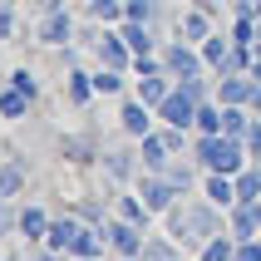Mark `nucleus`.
Wrapping results in <instances>:
<instances>
[{
	"label": "nucleus",
	"mask_w": 261,
	"mask_h": 261,
	"mask_svg": "<svg viewBox=\"0 0 261 261\" xmlns=\"http://www.w3.org/2000/svg\"><path fill=\"white\" fill-rule=\"evenodd\" d=\"M217 212H222L217 202H173L168 212H163V217H168V237H173V242H192V247H202L207 237L222 232Z\"/></svg>",
	"instance_id": "1"
},
{
	"label": "nucleus",
	"mask_w": 261,
	"mask_h": 261,
	"mask_svg": "<svg viewBox=\"0 0 261 261\" xmlns=\"http://www.w3.org/2000/svg\"><path fill=\"white\" fill-rule=\"evenodd\" d=\"M247 138H232V133H197L192 138V158L202 163L207 173H227V177H237L242 168H247Z\"/></svg>",
	"instance_id": "2"
},
{
	"label": "nucleus",
	"mask_w": 261,
	"mask_h": 261,
	"mask_svg": "<svg viewBox=\"0 0 261 261\" xmlns=\"http://www.w3.org/2000/svg\"><path fill=\"white\" fill-rule=\"evenodd\" d=\"M163 69L173 74V79H197V74H207V59H202L197 44L168 40V44H163Z\"/></svg>",
	"instance_id": "3"
},
{
	"label": "nucleus",
	"mask_w": 261,
	"mask_h": 261,
	"mask_svg": "<svg viewBox=\"0 0 261 261\" xmlns=\"http://www.w3.org/2000/svg\"><path fill=\"white\" fill-rule=\"evenodd\" d=\"M103 237H109V251H114L118 261H138L143 256V227H133L128 217H114V222H103Z\"/></svg>",
	"instance_id": "4"
},
{
	"label": "nucleus",
	"mask_w": 261,
	"mask_h": 261,
	"mask_svg": "<svg viewBox=\"0 0 261 261\" xmlns=\"http://www.w3.org/2000/svg\"><path fill=\"white\" fill-rule=\"evenodd\" d=\"M158 118L168 128H192V123H197V99H192L182 84H173V94L158 103Z\"/></svg>",
	"instance_id": "5"
},
{
	"label": "nucleus",
	"mask_w": 261,
	"mask_h": 261,
	"mask_svg": "<svg viewBox=\"0 0 261 261\" xmlns=\"http://www.w3.org/2000/svg\"><path fill=\"white\" fill-rule=\"evenodd\" d=\"M138 197H143L153 212H168V207L182 197V188H177L168 173H143V177H138Z\"/></svg>",
	"instance_id": "6"
},
{
	"label": "nucleus",
	"mask_w": 261,
	"mask_h": 261,
	"mask_svg": "<svg viewBox=\"0 0 261 261\" xmlns=\"http://www.w3.org/2000/svg\"><path fill=\"white\" fill-rule=\"evenodd\" d=\"M94 49H99V64H109V69H133V49L123 44L118 30H103L94 40Z\"/></svg>",
	"instance_id": "7"
},
{
	"label": "nucleus",
	"mask_w": 261,
	"mask_h": 261,
	"mask_svg": "<svg viewBox=\"0 0 261 261\" xmlns=\"http://www.w3.org/2000/svg\"><path fill=\"white\" fill-rule=\"evenodd\" d=\"M138 158H143V173H168L173 148H168L163 133H143V138H138Z\"/></svg>",
	"instance_id": "8"
},
{
	"label": "nucleus",
	"mask_w": 261,
	"mask_h": 261,
	"mask_svg": "<svg viewBox=\"0 0 261 261\" xmlns=\"http://www.w3.org/2000/svg\"><path fill=\"white\" fill-rule=\"evenodd\" d=\"M197 49H202V59H207L212 74H232V35H217V30H212Z\"/></svg>",
	"instance_id": "9"
},
{
	"label": "nucleus",
	"mask_w": 261,
	"mask_h": 261,
	"mask_svg": "<svg viewBox=\"0 0 261 261\" xmlns=\"http://www.w3.org/2000/svg\"><path fill=\"white\" fill-rule=\"evenodd\" d=\"M118 123H123V133H128V138H143V133H153L158 114H153L143 99H128V103H123V114H118Z\"/></svg>",
	"instance_id": "10"
},
{
	"label": "nucleus",
	"mask_w": 261,
	"mask_h": 261,
	"mask_svg": "<svg viewBox=\"0 0 261 261\" xmlns=\"http://www.w3.org/2000/svg\"><path fill=\"white\" fill-rule=\"evenodd\" d=\"M103 247H109V237H103V227H79V237H74V247H69V261H99Z\"/></svg>",
	"instance_id": "11"
},
{
	"label": "nucleus",
	"mask_w": 261,
	"mask_h": 261,
	"mask_svg": "<svg viewBox=\"0 0 261 261\" xmlns=\"http://www.w3.org/2000/svg\"><path fill=\"white\" fill-rule=\"evenodd\" d=\"M251 74H217V103H251Z\"/></svg>",
	"instance_id": "12"
},
{
	"label": "nucleus",
	"mask_w": 261,
	"mask_h": 261,
	"mask_svg": "<svg viewBox=\"0 0 261 261\" xmlns=\"http://www.w3.org/2000/svg\"><path fill=\"white\" fill-rule=\"evenodd\" d=\"M173 84H177V79H173L168 69H163V74H143V79H138V99H143L148 109L158 114V103L168 99V94H173Z\"/></svg>",
	"instance_id": "13"
},
{
	"label": "nucleus",
	"mask_w": 261,
	"mask_h": 261,
	"mask_svg": "<svg viewBox=\"0 0 261 261\" xmlns=\"http://www.w3.org/2000/svg\"><path fill=\"white\" fill-rule=\"evenodd\" d=\"M25 177H30V163L25 158H10L0 168V202H15L20 192H25Z\"/></svg>",
	"instance_id": "14"
},
{
	"label": "nucleus",
	"mask_w": 261,
	"mask_h": 261,
	"mask_svg": "<svg viewBox=\"0 0 261 261\" xmlns=\"http://www.w3.org/2000/svg\"><path fill=\"white\" fill-rule=\"evenodd\" d=\"M207 35H212V15L207 10H182V20H177V40H188V44H202Z\"/></svg>",
	"instance_id": "15"
},
{
	"label": "nucleus",
	"mask_w": 261,
	"mask_h": 261,
	"mask_svg": "<svg viewBox=\"0 0 261 261\" xmlns=\"http://www.w3.org/2000/svg\"><path fill=\"white\" fill-rule=\"evenodd\" d=\"M79 227H84L79 217H55V222H49V232H44V247L69 256V247H74V237H79Z\"/></svg>",
	"instance_id": "16"
},
{
	"label": "nucleus",
	"mask_w": 261,
	"mask_h": 261,
	"mask_svg": "<svg viewBox=\"0 0 261 261\" xmlns=\"http://www.w3.org/2000/svg\"><path fill=\"white\" fill-rule=\"evenodd\" d=\"M202 192H207V202H217L222 212H232V207H237V177H227V173H207Z\"/></svg>",
	"instance_id": "17"
},
{
	"label": "nucleus",
	"mask_w": 261,
	"mask_h": 261,
	"mask_svg": "<svg viewBox=\"0 0 261 261\" xmlns=\"http://www.w3.org/2000/svg\"><path fill=\"white\" fill-rule=\"evenodd\" d=\"M69 35H74L69 10H44V20H40V44H64Z\"/></svg>",
	"instance_id": "18"
},
{
	"label": "nucleus",
	"mask_w": 261,
	"mask_h": 261,
	"mask_svg": "<svg viewBox=\"0 0 261 261\" xmlns=\"http://www.w3.org/2000/svg\"><path fill=\"white\" fill-rule=\"evenodd\" d=\"M118 35H123V44L133 49V59H138V55H153V49H158V40L148 35V25H143V20H123V25H118Z\"/></svg>",
	"instance_id": "19"
},
{
	"label": "nucleus",
	"mask_w": 261,
	"mask_h": 261,
	"mask_svg": "<svg viewBox=\"0 0 261 261\" xmlns=\"http://www.w3.org/2000/svg\"><path fill=\"white\" fill-rule=\"evenodd\" d=\"M227 217H232V237H237V242H247V237H256V232H261L256 202H237L232 212H227Z\"/></svg>",
	"instance_id": "20"
},
{
	"label": "nucleus",
	"mask_w": 261,
	"mask_h": 261,
	"mask_svg": "<svg viewBox=\"0 0 261 261\" xmlns=\"http://www.w3.org/2000/svg\"><path fill=\"white\" fill-rule=\"evenodd\" d=\"M49 212H44V207H20V227H15V232L20 237H30V242H44V232H49Z\"/></svg>",
	"instance_id": "21"
},
{
	"label": "nucleus",
	"mask_w": 261,
	"mask_h": 261,
	"mask_svg": "<svg viewBox=\"0 0 261 261\" xmlns=\"http://www.w3.org/2000/svg\"><path fill=\"white\" fill-rule=\"evenodd\" d=\"M64 94H69V103H74V109H84V103L94 99V74L69 69V79H64Z\"/></svg>",
	"instance_id": "22"
},
{
	"label": "nucleus",
	"mask_w": 261,
	"mask_h": 261,
	"mask_svg": "<svg viewBox=\"0 0 261 261\" xmlns=\"http://www.w3.org/2000/svg\"><path fill=\"white\" fill-rule=\"evenodd\" d=\"M261 197V163H247L237 173V202H256Z\"/></svg>",
	"instance_id": "23"
},
{
	"label": "nucleus",
	"mask_w": 261,
	"mask_h": 261,
	"mask_svg": "<svg viewBox=\"0 0 261 261\" xmlns=\"http://www.w3.org/2000/svg\"><path fill=\"white\" fill-rule=\"evenodd\" d=\"M138 261H182L173 237H143V256Z\"/></svg>",
	"instance_id": "24"
},
{
	"label": "nucleus",
	"mask_w": 261,
	"mask_h": 261,
	"mask_svg": "<svg viewBox=\"0 0 261 261\" xmlns=\"http://www.w3.org/2000/svg\"><path fill=\"white\" fill-rule=\"evenodd\" d=\"M197 261H237V237H207V242H202V256H197Z\"/></svg>",
	"instance_id": "25"
},
{
	"label": "nucleus",
	"mask_w": 261,
	"mask_h": 261,
	"mask_svg": "<svg viewBox=\"0 0 261 261\" xmlns=\"http://www.w3.org/2000/svg\"><path fill=\"white\" fill-rule=\"evenodd\" d=\"M103 173L114 177V182H128V177H133V153H128V148H114V153H103Z\"/></svg>",
	"instance_id": "26"
},
{
	"label": "nucleus",
	"mask_w": 261,
	"mask_h": 261,
	"mask_svg": "<svg viewBox=\"0 0 261 261\" xmlns=\"http://www.w3.org/2000/svg\"><path fill=\"white\" fill-rule=\"evenodd\" d=\"M118 217H128L133 227H143V232H148V222H153V207H148L143 197H118Z\"/></svg>",
	"instance_id": "27"
},
{
	"label": "nucleus",
	"mask_w": 261,
	"mask_h": 261,
	"mask_svg": "<svg viewBox=\"0 0 261 261\" xmlns=\"http://www.w3.org/2000/svg\"><path fill=\"white\" fill-rule=\"evenodd\" d=\"M30 103H35V99H30V94H20V89H5V94H0V118H25V109H30Z\"/></svg>",
	"instance_id": "28"
},
{
	"label": "nucleus",
	"mask_w": 261,
	"mask_h": 261,
	"mask_svg": "<svg viewBox=\"0 0 261 261\" xmlns=\"http://www.w3.org/2000/svg\"><path fill=\"white\" fill-rule=\"evenodd\" d=\"M197 133H222V103H212V99H202L197 103V123H192Z\"/></svg>",
	"instance_id": "29"
},
{
	"label": "nucleus",
	"mask_w": 261,
	"mask_h": 261,
	"mask_svg": "<svg viewBox=\"0 0 261 261\" xmlns=\"http://www.w3.org/2000/svg\"><path fill=\"white\" fill-rule=\"evenodd\" d=\"M89 15L103 25H123V0H89Z\"/></svg>",
	"instance_id": "30"
},
{
	"label": "nucleus",
	"mask_w": 261,
	"mask_h": 261,
	"mask_svg": "<svg viewBox=\"0 0 261 261\" xmlns=\"http://www.w3.org/2000/svg\"><path fill=\"white\" fill-rule=\"evenodd\" d=\"M94 94H123V69L99 64V74H94Z\"/></svg>",
	"instance_id": "31"
},
{
	"label": "nucleus",
	"mask_w": 261,
	"mask_h": 261,
	"mask_svg": "<svg viewBox=\"0 0 261 261\" xmlns=\"http://www.w3.org/2000/svg\"><path fill=\"white\" fill-rule=\"evenodd\" d=\"M10 84H15V89H20V94H30V99H40V84H35V74H30V69H25V64H20V69H15V74H10Z\"/></svg>",
	"instance_id": "32"
},
{
	"label": "nucleus",
	"mask_w": 261,
	"mask_h": 261,
	"mask_svg": "<svg viewBox=\"0 0 261 261\" xmlns=\"http://www.w3.org/2000/svg\"><path fill=\"white\" fill-rule=\"evenodd\" d=\"M123 20H153V0H123Z\"/></svg>",
	"instance_id": "33"
},
{
	"label": "nucleus",
	"mask_w": 261,
	"mask_h": 261,
	"mask_svg": "<svg viewBox=\"0 0 261 261\" xmlns=\"http://www.w3.org/2000/svg\"><path fill=\"white\" fill-rule=\"evenodd\" d=\"M64 153H69V163H89V158H94L84 138H64Z\"/></svg>",
	"instance_id": "34"
},
{
	"label": "nucleus",
	"mask_w": 261,
	"mask_h": 261,
	"mask_svg": "<svg viewBox=\"0 0 261 261\" xmlns=\"http://www.w3.org/2000/svg\"><path fill=\"white\" fill-rule=\"evenodd\" d=\"M168 177H173V182H177L182 192L192 188V168H188V163H168Z\"/></svg>",
	"instance_id": "35"
},
{
	"label": "nucleus",
	"mask_w": 261,
	"mask_h": 261,
	"mask_svg": "<svg viewBox=\"0 0 261 261\" xmlns=\"http://www.w3.org/2000/svg\"><path fill=\"white\" fill-rule=\"evenodd\" d=\"M247 148H251V163L261 158V118H251V128H247Z\"/></svg>",
	"instance_id": "36"
},
{
	"label": "nucleus",
	"mask_w": 261,
	"mask_h": 261,
	"mask_svg": "<svg viewBox=\"0 0 261 261\" xmlns=\"http://www.w3.org/2000/svg\"><path fill=\"white\" fill-rule=\"evenodd\" d=\"M10 227H20V212H15L10 202H0V237L10 232Z\"/></svg>",
	"instance_id": "37"
},
{
	"label": "nucleus",
	"mask_w": 261,
	"mask_h": 261,
	"mask_svg": "<svg viewBox=\"0 0 261 261\" xmlns=\"http://www.w3.org/2000/svg\"><path fill=\"white\" fill-rule=\"evenodd\" d=\"M15 35V5H0V40Z\"/></svg>",
	"instance_id": "38"
},
{
	"label": "nucleus",
	"mask_w": 261,
	"mask_h": 261,
	"mask_svg": "<svg viewBox=\"0 0 261 261\" xmlns=\"http://www.w3.org/2000/svg\"><path fill=\"white\" fill-rule=\"evenodd\" d=\"M79 222H89V227H103V217H99V207H94V202L79 207Z\"/></svg>",
	"instance_id": "39"
},
{
	"label": "nucleus",
	"mask_w": 261,
	"mask_h": 261,
	"mask_svg": "<svg viewBox=\"0 0 261 261\" xmlns=\"http://www.w3.org/2000/svg\"><path fill=\"white\" fill-rule=\"evenodd\" d=\"M247 109H251V114L261 118V79H256V89H251V103H247Z\"/></svg>",
	"instance_id": "40"
},
{
	"label": "nucleus",
	"mask_w": 261,
	"mask_h": 261,
	"mask_svg": "<svg viewBox=\"0 0 261 261\" xmlns=\"http://www.w3.org/2000/svg\"><path fill=\"white\" fill-rule=\"evenodd\" d=\"M35 261H69V256H64V251H49V247H44V251H40Z\"/></svg>",
	"instance_id": "41"
},
{
	"label": "nucleus",
	"mask_w": 261,
	"mask_h": 261,
	"mask_svg": "<svg viewBox=\"0 0 261 261\" xmlns=\"http://www.w3.org/2000/svg\"><path fill=\"white\" fill-rule=\"evenodd\" d=\"M44 10H69V0H44Z\"/></svg>",
	"instance_id": "42"
},
{
	"label": "nucleus",
	"mask_w": 261,
	"mask_h": 261,
	"mask_svg": "<svg viewBox=\"0 0 261 261\" xmlns=\"http://www.w3.org/2000/svg\"><path fill=\"white\" fill-rule=\"evenodd\" d=\"M256 40H261V15H256Z\"/></svg>",
	"instance_id": "43"
},
{
	"label": "nucleus",
	"mask_w": 261,
	"mask_h": 261,
	"mask_svg": "<svg viewBox=\"0 0 261 261\" xmlns=\"http://www.w3.org/2000/svg\"><path fill=\"white\" fill-rule=\"evenodd\" d=\"M256 217H261V197H256Z\"/></svg>",
	"instance_id": "44"
},
{
	"label": "nucleus",
	"mask_w": 261,
	"mask_h": 261,
	"mask_svg": "<svg viewBox=\"0 0 261 261\" xmlns=\"http://www.w3.org/2000/svg\"><path fill=\"white\" fill-rule=\"evenodd\" d=\"M0 5H15V0H0Z\"/></svg>",
	"instance_id": "45"
},
{
	"label": "nucleus",
	"mask_w": 261,
	"mask_h": 261,
	"mask_svg": "<svg viewBox=\"0 0 261 261\" xmlns=\"http://www.w3.org/2000/svg\"><path fill=\"white\" fill-rule=\"evenodd\" d=\"M256 15H261V0H256Z\"/></svg>",
	"instance_id": "46"
},
{
	"label": "nucleus",
	"mask_w": 261,
	"mask_h": 261,
	"mask_svg": "<svg viewBox=\"0 0 261 261\" xmlns=\"http://www.w3.org/2000/svg\"><path fill=\"white\" fill-rule=\"evenodd\" d=\"M256 237H261V232H256Z\"/></svg>",
	"instance_id": "47"
},
{
	"label": "nucleus",
	"mask_w": 261,
	"mask_h": 261,
	"mask_svg": "<svg viewBox=\"0 0 261 261\" xmlns=\"http://www.w3.org/2000/svg\"><path fill=\"white\" fill-rule=\"evenodd\" d=\"M256 163H261V158H256Z\"/></svg>",
	"instance_id": "48"
}]
</instances>
